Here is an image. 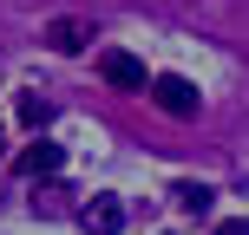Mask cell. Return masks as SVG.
I'll use <instances>...</instances> for the list:
<instances>
[{
  "label": "cell",
  "mask_w": 249,
  "mask_h": 235,
  "mask_svg": "<svg viewBox=\"0 0 249 235\" xmlns=\"http://www.w3.org/2000/svg\"><path fill=\"white\" fill-rule=\"evenodd\" d=\"M151 105L164 118H197V85L184 72H164V78H151Z\"/></svg>",
  "instance_id": "1"
},
{
  "label": "cell",
  "mask_w": 249,
  "mask_h": 235,
  "mask_svg": "<svg viewBox=\"0 0 249 235\" xmlns=\"http://www.w3.org/2000/svg\"><path fill=\"white\" fill-rule=\"evenodd\" d=\"M99 78H105V85H118V92H144V59L105 46V52H99Z\"/></svg>",
  "instance_id": "2"
},
{
  "label": "cell",
  "mask_w": 249,
  "mask_h": 235,
  "mask_svg": "<svg viewBox=\"0 0 249 235\" xmlns=\"http://www.w3.org/2000/svg\"><path fill=\"white\" fill-rule=\"evenodd\" d=\"M79 222H86L92 235H118V229H124V203H118V196H86Z\"/></svg>",
  "instance_id": "3"
},
{
  "label": "cell",
  "mask_w": 249,
  "mask_h": 235,
  "mask_svg": "<svg viewBox=\"0 0 249 235\" xmlns=\"http://www.w3.org/2000/svg\"><path fill=\"white\" fill-rule=\"evenodd\" d=\"M86 39H92L86 20H72V13H59V20L46 26V46H53V52H86Z\"/></svg>",
  "instance_id": "4"
},
{
  "label": "cell",
  "mask_w": 249,
  "mask_h": 235,
  "mask_svg": "<svg viewBox=\"0 0 249 235\" xmlns=\"http://www.w3.org/2000/svg\"><path fill=\"white\" fill-rule=\"evenodd\" d=\"M20 170H26V176H59V170H66V150H59V144H26V150H20Z\"/></svg>",
  "instance_id": "5"
},
{
  "label": "cell",
  "mask_w": 249,
  "mask_h": 235,
  "mask_svg": "<svg viewBox=\"0 0 249 235\" xmlns=\"http://www.w3.org/2000/svg\"><path fill=\"white\" fill-rule=\"evenodd\" d=\"M171 196H177V209H184V216H210V203H216V189H210V183H177Z\"/></svg>",
  "instance_id": "6"
},
{
  "label": "cell",
  "mask_w": 249,
  "mask_h": 235,
  "mask_svg": "<svg viewBox=\"0 0 249 235\" xmlns=\"http://www.w3.org/2000/svg\"><path fill=\"white\" fill-rule=\"evenodd\" d=\"M13 111H20V124H26V131H39V124L53 118V105L39 98V92H20V105H13Z\"/></svg>",
  "instance_id": "7"
},
{
  "label": "cell",
  "mask_w": 249,
  "mask_h": 235,
  "mask_svg": "<svg viewBox=\"0 0 249 235\" xmlns=\"http://www.w3.org/2000/svg\"><path fill=\"white\" fill-rule=\"evenodd\" d=\"M216 235H249V216H230V222H216Z\"/></svg>",
  "instance_id": "8"
},
{
  "label": "cell",
  "mask_w": 249,
  "mask_h": 235,
  "mask_svg": "<svg viewBox=\"0 0 249 235\" xmlns=\"http://www.w3.org/2000/svg\"><path fill=\"white\" fill-rule=\"evenodd\" d=\"M0 163H7V131H0Z\"/></svg>",
  "instance_id": "9"
}]
</instances>
